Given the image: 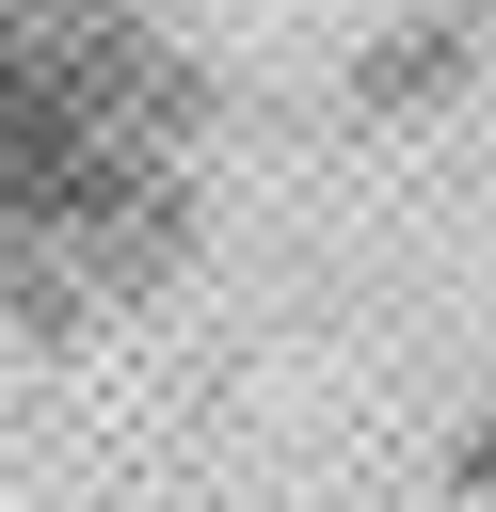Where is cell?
Returning a JSON list of instances; mask_svg holds the SVG:
<instances>
[{"label": "cell", "instance_id": "obj_1", "mask_svg": "<svg viewBox=\"0 0 496 512\" xmlns=\"http://www.w3.org/2000/svg\"><path fill=\"white\" fill-rule=\"evenodd\" d=\"M192 128V48L160 0H0V224L128 208Z\"/></svg>", "mask_w": 496, "mask_h": 512}]
</instances>
